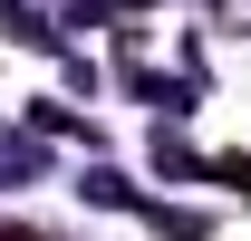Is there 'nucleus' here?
<instances>
[{"instance_id": "f257e3e1", "label": "nucleus", "mask_w": 251, "mask_h": 241, "mask_svg": "<svg viewBox=\"0 0 251 241\" xmlns=\"http://www.w3.org/2000/svg\"><path fill=\"white\" fill-rule=\"evenodd\" d=\"M213 20L222 29H251V0H213Z\"/></svg>"}]
</instances>
